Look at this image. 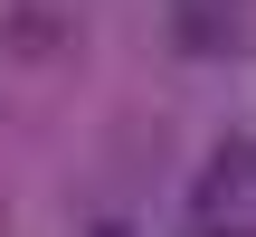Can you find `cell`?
<instances>
[{
  "label": "cell",
  "instance_id": "1",
  "mask_svg": "<svg viewBox=\"0 0 256 237\" xmlns=\"http://www.w3.org/2000/svg\"><path fill=\"white\" fill-rule=\"evenodd\" d=\"M190 237H256V142L228 133L190 171Z\"/></svg>",
  "mask_w": 256,
  "mask_h": 237
}]
</instances>
